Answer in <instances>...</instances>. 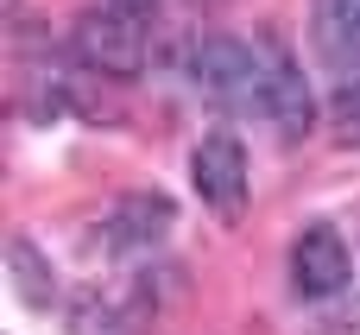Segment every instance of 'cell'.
I'll return each instance as SVG.
<instances>
[{"label": "cell", "mask_w": 360, "mask_h": 335, "mask_svg": "<svg viewBox=\"0 0 360 335\" xmlns=\"http://www.w3.org/2000/svg\"><path fill=\"white\" fill-rule=\"evenodd\" d=\"M190 76H196V89L215 108L266 114V70H259V44L253 38H196Z\"/></svg>", "instance_id": "obj_1"}, {"label": "cell", "mask_w": 360, "mask_h": 335, "mask_svg": "<svg viewBox=\"0 0 360 335\" xmlns=\"http://www.w3.org/2000/svg\"><path fill=\"white\" fill-rule=\"evenodd\" d=\"M253 44H259V70H266V114H259V120H266L278 139H304V133L316 127V89H310L304 63H297L272 32H259Z\"/></svg>", "instance_id": "obj_2"}, {"label": "cell", "mask_w": 360, "mask_h": 335, "mask_svg": "<svg viewBox=\"0 0 360 335\" xmlns=\"http://www.w3.org/2000/svg\"><path fill=\"white\" fill-rule=\"evenodd\" d=\"M190 184H196V196L209 203V215L240 222V209H247V146H240L234 127H215V133L196 139V152H190Z\"/></svg>", "instance_id": "obj_3"}, {"label": "cell", "mask_w": 360, "mask_h": 335, "mask_svg": "<svg viewBox=\"0 0 360 335\" xmlns=\"http://www.w3.org/2000/svg\"><path fill=\"white\" fill-rule=\"evenodd\" d=\"M70 38H76V57L101 76H139L146 70V19H133L120 6H89Z\"/></svg>", "instance_id": "obj_4"}, {"label": "cell", "mask_w": 360, "mask_h": 335, "mask_svg": "<svg viewBox=\"0 0 360 335\" xmlns=\"http://www.w3.org/2000/svg\"><path fill=\"white\" fill-rule=\"evenodd\" d=\"M348 279H354V253H348L342 228L316 222V228H304V234L291 241V285H297V298L329 304V298L348 291Z\"/></svg>", "instance_id": "obj_5"}, {"label": "cell", "mask_w": 360, "mask_h": 335, "mask_svg": "<svg viewBox=\"0 0 360 335\" xmlns=\"http://www.w3.org/2000/svg\"><path fill=\"white\" fill-rule=\"evenodd\" d=\"M158 310V298L133 279V285H95L70 304V329L76 335H139L146 317Z\"/></svg>", "instance_id": "obj_6"}, {"label": "cell", "mask_w": 360, "mask_h": 335, "mask_svg": "<svg viewBox=\"0 0 360 335\" xmlns=\"http://www.w3.org/2000/svg\"><path fill=\"white\" fill-rule=\"evenodd\" d=\"M171 228H177V203H171L165 190H133V196L114 203V215H108L101 234H108V247H120V253H158Z\"/></svg>", "instance_id": "obj_7"}, {"label": "cell", "mask_w": 360, "mask_h": 335, "mask_svg": "<svg viewBox=\"0 0 360 335\" xmlns=\"http://www.w3.org/2000/svg\"><path fill=\"white\" fill-rule=\"evenodd\" d=\"M6 272H13L19 298H25L32 310H51V304H57V272L38 260V247H32L25 234H13V241H6Z\"/></svg>", "instance_id": "obj_8"}, {"label": "cell", "mask_w": 360, "mask_h": 335, "mask_svg": "<svg viewBox=\"0 0 360 335\" xmlns=\"http://www.w3.org/2000/svg\"><path fill=\"white\" fill-rule=\"evenodd\" d=\"M329 133L342 146H360V70L354 76H335V95H329Z\"/></svg>", "instance_id": "obj_9"}]
</instances>
